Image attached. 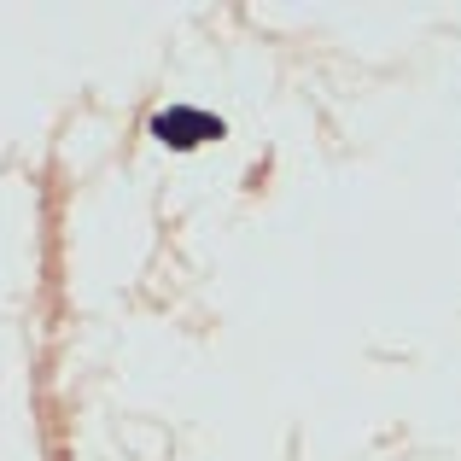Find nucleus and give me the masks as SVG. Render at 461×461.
<instances>
[{"mask_svg":"<svg viewBox=\"0 0 461 461\" xmlns=\"http://www.w3.org/2000/svg\"><path fill=\"white\" fill-rule=\"evenodd\" d=\"M152 135L164 140V147L187 152V147H204V140H222V123L204 112H193V105H169V112L152 117Z\"/></svg>","mask_w":461,"mask_h":461,"instance_id":"f257e3e1","label":"nucleus"}]
</instances>
